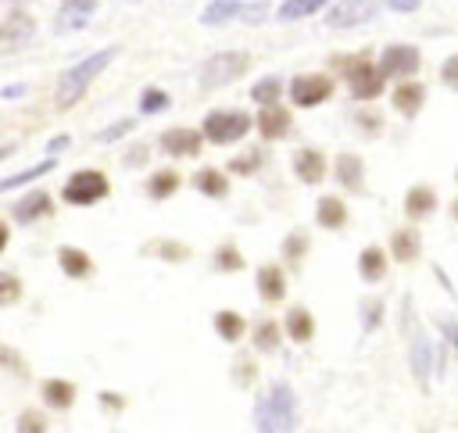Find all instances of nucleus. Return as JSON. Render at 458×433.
Returning a JSON list of instances; mask_svg holds the SVG:
<instances>
[{
    "instance_id": "nucleus-1",
    "label": "nucleus",
    "mask_w": 458,
    "mask_h": 433,
    "mask_svg": "<svg viewBox=\"0 0 458 433\" xmlns=\"http://www.w3.org/2000/svg\"><path fill=\"white\" fill-rule=\"evenodd\" d=\"M114 47H104V50H97V54H89L86 61H79L75 68H68L61 79H57V93H54V100H57V107L61 111H68V107H75L79 100H82V93L89 89V82L114 61Z\"/></svg>"
},
{
    "instance_id": "nucleus-2",
    "label": "nucleus",
    "mask_w": 458,
    "mask_h": 433,
    "mask_svg": "<svg viewBox=\"0 0 458 433\" xmlns=\"http://www.w3.org/2000/svg\"><path fill=\"white\" fill-rule=\"evenodd\" d=\"M107 193H111V183H107L104 172H97V168H79V172L68 175V183H64V190H61V200H64V204H75V208H89V204L104 200Z\"/></svg>"
},
{
    "instance_id": "nucleus-3",
    "label": "nucleus",
    "mask_w": 458,
    "mask_h": 433,
    "mask_svg": "<svg viewBox=\"0 0 458 433\" xmlns=\"http://www.w3.org/2000/svg\"><path fill=\"white\" fill-rule=\"evenodd\" d=\"M247 64H250V57L243 50H222V54H215V57H208L200 64V86L204 89L229 86L233 79H240L247 72Z\"/></svg>"
},
{
    "instance_id": "nucleus-4",
    "label": "nucleus",
    "mask_w": 458,
    "mask_h": 433,
    "mask_svg": "<svg viewBox=\"0 0 458 433\" xmlns=\"http://www.w3.org/2000/svg\"><path fill=\"white\" fill-rule=\"evenodd\" d=\"M340 68H344V75L351 82V97L354 100H376L383 93V75H379V68L372 61L347 57V61H340Z\"/></svg>"
},
{
    "instance_id": "nucleus-5",
    "label": "nucleus",
    "mask_w": 458,
    "mask_h": 433,
    "mask_svg": "<svg viewBox=\"0 0 458 433\" xmlns=\"http://www.w3.org/2000/svg\"><path fill=\"white\" fill-rule=\"evenodd\" d=\"M250 132V115L243 111H211L204 118V140L225 147V143H236Z\"/></svg>"
},
{
    "instance_id": "nucleus-6",
    "label": "nucleus",
    "mask_w": 458,
    "mask_h": 433,
    "mask_svg": "<svg viewBox=\"0 0 458 433\" xmlns=\"http://www.w3.org/2000/svg\"><path fill=\"white\" fill-rule=\"evenodd\" d=\"M265 401H268V415H272L276 433H293L297 429V394H293V386L276 383Z\"/></svg>"
},
{
    "instance_id": "nucleus-7",
    "label": "nucleus",
    "mask_w": 458,
    "mask_h": 433,
    "mask_svg": "<svg viewBox=\"0 0 458 433\" xmlns=\"http://www.w3.org/2000/svg\"><path fill=\"white\" fill-rule=\"evenodd\" d=\"M329 93H333V79L329 75H297L290 82V100L297 107H315V104L329 100Z\"/></svg>"
},
{
    "instance_id": "nucleus-8",
    "label": "nucleus",
    "mask_w": 458,
    "mask_h": 433,
    "mask_svg": "<svg viewBox=\"0 0 458 433\" xmlns=\"http://www.w3.org/2000/svg\"><path fill=\"white\" fill-rule=\"evenodd\" d=\"M419 72V50L408 47V43H394L383 50L379 57V75H415Z\"/></svg>"
},
{
    "instance_id": "nucleus-9",
    "label": "nucleus",
    "mask_w": 458,
    "mask_h": 433,
    "mask_svg": "<svg viewBox=\"0 0 458 433\" xmlns=\"http://www.w3.org/2000/svg\"><path fill=\"white\" fill-rule=\"evenodd\" d=\"M376 14V4L372 0H340L329 14H326V25L329 29H351V25H361Z\"/></svg>"
},
{
    "instance_id": "nucleus-10",
    "label": "nucleus",
    "mask_w": 458,
    "mask_h": 433,
    "mask_svg": "<svg viewBox=\"0 0 458 433\" xmlns=\"http://www.w3.org/2000/svg\"><path fill=\"white\" fill-rule=\"evenodd\" d=\"M93 11H97V0H61L57 18H54V29H57V32L86 29L89 18H93Z\"/></svg>"
},
{
    "instance_id": "nucleus-11",
    "label": "nucleus",
    "mask_w": 458,
    "mask_h": 433,
    "mask_svg": "<svg viewBox=\"0 0 458 433\" xmlns=\"http://www.w3.org/2000/svg\"><path fill=\"white\" fill-rule=\"evenodd\" d=\"M433 354L437 347L429 344L426 333H415L411 336V351H408V361H411V372L419 379V390H429V376H433Z\"/></svg>"
},
{
    "instance_id": "nucleus-12",
    "label": "nucleus",
    "mask_w": 458,
    "mask_h": 433,
    "mask_svg": "<svg viewBox=\"0 0 458 433\" xmlns=\"http://www.w3.org/2000/svg\"><path fill=\"white\" fill-rule=\"evenodd\" d=\"M161 150L175 157H193L200 150V132L197 129H165L161 132Z\"/></svg>"
},
{
    "instance_id": "nucleus-13",
    "label": "nucleus",
    "mask_w": 458,
    "mask_h": 433,
    "mask_svg": "<svg viewBox=\"0 0 458 433\" xmlns=\"http://www.w3.org/2000/svg\"><path fill=\"white\" fill-rule=\"evenodd\" d=\"M54 200H50V193L47 190H32L29 197H21L18 204H14V218L21 222V225H32V222H39V218H47L54 208H50Z\"/></svg>"
},
{
    "instance_id": "nucleus-14",
    "label": "nucleus",
    "mask_w": 458,
    "mask_h": 433,
    "mask_svg": "<svg viewBox=\"0 0 458 433\" xmlns=\"http://www.w3.org/2000/svg\"><path fill=\"white\" fill-rule=\"evenodd\" d=\"M293 172H297V179L308 183V186H311V183H322V179H326V157H322V150H311V147L297 150Z\"/></svg>"
},
{
    "instance_id": "nucleus-15",
    "label": "nucleus",
    "mask_w": 458,
    "mask_h": 433,
    "mask_svg": "<svg viewBox=\"0 0 458 433\" xmlns=\"http://www.w3.org/2000/svg\"><path fill=\"white\" fill-rule=\"evenodd\" d=\"M258 132L265 140H283L290 132V111L279 107V104H268L261 115H258Z\"/></svg>"
},
{
    "instance_id": "nucleus-16",
    "label": "nucleus",
    "mask_w": 458,
    "mask_h": 433,
    "mask_svg": "<svg viewBox=\"0 0 458 433\" xmlns=\"http://www.w3.org/2000/svg\"><path fill=\"white\" fill-rule=\"evenodd\" d=\"M57 265H61V272L72 276V279L93 276V258H89L86 250H79V247H61V250H57Z\"/></svg>"
},
{
    "instance_id": "nucleus-17",
    "label": "nucleus",
    "mask_w": 458,
    "mask_h": 433,
    "mask_svg": "<svg viewBox=\"0 0 458 433\" xmlns=\"http://www.w3.org/2000/svg\"><path fill=\"white\" fill-rule=\"evenodd\" d=\"M315 222H318L322 229H344V225H347V208H344V200H340V197H322V200L315 204Z\"/></svg>"
},
{
    "instance_id": "nucleus-18",
    "label": "nucleus",
    "mask_w": 458,
    "mask_h": 433,
    "mask_svg": "<svg viewBox=\"0 0 458 433\" xmlns=\"http://www.w3.org/2000/svg\"><path fill=\"white\" fill-rule=\"evenodd\" d=\"M258 293H261L265 301H283V293H286V276H283L279 265H261V268H258Z\"/></svg>"
},
{
    "instance_id": "nucleus-19",
    "label": "nucleus",
    "mask_w": 458,
    "mask_h": 433,
    "mask_svg": "<svg viewBox=\"0 0 458 433\" xmlns=\"http://www.w3.org/2000/svg\"><path fill=\"white\" fill-rule=\"evenodd\" d=\"M286 336L293 340V344H308L311 336H315V318H311V311L308 308H290L286 311Z\"/></svg>"
},
{
    "instance_id": "nucleus-20",
    "label": "nucleus",
    "mask_w": 458,
    "mask_h": 433,
    "mask_svg": "<svg viewBox=\"0 0 458 433\" xmlns=\"http://www.w3.org/2000/svg\"><path fill=\"white\" fill-rule=\"evenodd\" d=\"M43 404L47 408H57V412L72 408L75 404V383L72 379H47L43 383Z\"/></svg>"
},
{
    "instance_id": "nucleus-21",
    "label": "nucleus",
    "mask_w": 458,
    "mask_h": 433,
    "mask_svg": "<svg viewBox=\"0 0 458 433\" xmlns=\"http://www.w3.org/2000/svg\"><path fill=\"white\" fill-rule=\"evenodd\" d=\"M422 100H426V86H419V82H401V86L394 89V107H397L401 115H408V118L419 115Z\"/></svg>"
},
{
    "instance_id": "nucleus-22",
    "label": "nucleus",
    "mask_w": 458,
    "mask_h": 433,
    "mask_svg": "<svg viewBox=\"0 0 458 433\" xmlns=\"http://www.w3.org/2000/svg\"><path fill=\"white\" fill-rule=\"evenodd\" d=\"M358 276H361L365 283H379V279L386 276V254H383L379 247H365V250L358 254Z\"/></svg>"
},
{
    "instance_id": "nucleus-23",
    "label": "nucleus",
    "mask_w": 458,
    "mask_h": 433,
    "mask_svg": "<svg viewBox=\"0 0 458 433\" xmlns=\"http://www.w3.org/2000/svg\"><path fill=\"white\" fill-rule=\"evenodd\" d=\"M179 172L175 168H161V172H154L150 179H147V197L150 200H168L175 190H179Z\"/></svg>"
},
{
    "instance_id": "nucleus-24",
    "label": "nucleus",
    "mask_w": 458,
    "mask_h": 433,
    "mask_svg": "<svg viewBox=\"0 0 458 433\" xmlns=\"http://www.w3.org/2000/svg\"><path fill=\"white\" fill-rule=\"evenodd\" d=\"M433 208H437V193H433L429 186H411V190L404 193V211H408V218H426Z\"/></svg>"
},
{
    "instance_id": "nucleus-25",
    "label": "nucleus",
    "mask_w": 458,
    "mask_h": 433,
    "mask_svg": "<svg viewBox=\"0 0 458 433\" xmlns=\"http://www.w3.org/2000/svg\"><path fill=\"white\" fill-rule=\"evenodd\" d=\"M419 250H422V240H419L415 229H397V233L390 236V254H394L397 261H415Z\"/></svg>"
},
{
    "instance_id": "nucleus-26",
    "label": "nucleus",
    "mask_w": 458,
    "mask_h": 433,
    "mask_svg": "<svg viewBox=\"0 0 458 433\" xmlns=\"http://www.w3.org/2000/svg\"><path fill=\"white\" fill-rule=\"evenodd\" d=\"M336 179L347 186V190H361V179H365V165L358 154H340L336 157Z\"/></svg>"
},
{
    "instance_id": "nucleus-27",
    "label": "nucleus",
    "mask_w": 458,
    "mask_h": 433,
    "mask_svg": "<svg viewBox=\"0 0 458 433\" xmlns=\"http://www.w3.org/2000/svg\"><path fill=\"white\" fill-rule=\"evenodd\" d=\"M193 186H197V193H204V197H225L229 193V179L218 172V168H200L197 175H193Z\"/></svg>"
},
{
    "instance_id": "nucleus-28",
    "label": "nucleus",
    "mask_w": 458,
    "mask_h": 433,
    "mask_svg": "<svg viewBox=\"0 0 458 433\" xmlns=\"http://www.w3.org/2000/svg\"><path fill=\"white\" fill-rule=\"evenodd\" d=\"M25 39H32V18H25V14H11L7 25L0 29V47H21Z\"/></svg>"
},
{
    "instance_id": "nucleus-29",
    "label": "nucleus",
    "mask_w": 458,
    "mask_h": 433,
    "mask_svg": "<svg viewBox=\"0 0 458 433\" xmlns=\"http://www.w3.org/2000/svg\"><path fill=\"white\" fill-rule=\"evenodd\" d=\"M240 11H243L240 0H211V4L204 7L200 21H204V25H225L229 18H240Z\"/></svg>"
},
{
    "instance_id": "nucleus-30",
    "label": "nucleus",
    "mask_w": 458,
    "mask_h": 433,
    "mask_svg": "<svg viewBox=\"0 0 458 433\" xmlns=\"http://www.w3.org/2000/svg\"><path fill=\"white\" fill-rule=\"evenodd\" d=\"M215 333L222 336V340H229V344H236L240 336H243V315L240 311H215Z\"/></svg>"
},
{
    "instance_id": "nucleus-31",
    "label": "nucleus",
    "mask_w": 458,
    "mask_h": 433,
    "mask_svg": "<svg viewBox=\"0 0 458 433\" xmlns=\"http://www.w3.org/2000/svg\"><path fill=\"white\" fill-rule=\"evenodd\" d=\"M211 261H215V268H218V272H240V268L247 265L236 243H218V247H215V258H211Z\"/></svg>"
},
{
    "instance_id": "nucleus-32",
    "label": "nucleus",
    "mask_w": 458,
    "mask_h": 433,
    "mask_svg": "<svg viewBox=\"0 0 458 433\" xmlns=\"http://www.w3.org/2000/svg\"><path fill=\"white\" fill-rule=\"evenodd\" d=\"M279 93H283V79H279V75H268V79L254 82V89H250V100L268 107V104H276V100H279Z\"/></svg>"
},
{
    "instance_id": "nucleus-33",
    "label": "nucleus",
    "mask_w": 458,
    "mask_h": 433,
    "mask_svg": "<svg viewBox=\"0 0 458 433\" xmlns=\"http://www.w3.org/2000/svg\"><path fill=\"white\" fill-rule=\"evenodd\" d=\"M279 336H283L279 322H272V318L258 322V329H254V351H276L279 347Z\"/></svg>"
},
{
    "instance_id": "nucleus-34",
    "label": "nucleus",
    "mask_w": 458,
    "mask_h": 433,
    "mask_svg": "<svg viewBox=\"0 0 458 433\" xmlns=\"http://www.w3.org/2000/svg\"><path fill=\"white\" fill-rule=\"evenodd\" d=\"M322 4H326V0H283V7H279V18H283V21H297V18H308V14H315Z\"/></svg>"
},
{
    "instance_id": "nucleus-35",
    "label": "nucleus",
    "mask_w": 458,
    "mask_h": 433,
    "mask_svg": "<svg viewBox=\"0 0 458 433\" xmlns=\"http://www.w3.org/2000/svg\"><path fill=\"white\" fill-rule=\"evenodd\" d=\"M54 168V161L47 157V161H39V165H32L29 172H14V175H7V179H0V193H7V190H14V186H25L29 179H36V175H47Z\"/></svg>"
},
{
    "instance_id": "nucleus-36",
    "label": "nucleus",
    "mask_w": 458,
    "mask_h": 433,
    "mask_svg": "<svg viewBox=\"0 0 458 433\" xmlns=\"http://www.w3.org/2000/svg\"><path fill=\"white\" fill-rule=\"evenodd\" d=\"M21 297V279L14 272H0V304H14Z\"/></svg>"
},
{
    "instance_id": "nucleus-37",
    "label": "nucleus",
    "mask_w": 458,
    "mask_h": 433,
    "mask_svg": "<svg viewBox=\"0 0 458 433\" xmlns=\"http://www.w3.org/2000/svg\"><path fill=\"white\" fill-rule=\"evenodd\" d=\"M165 107H168V93L165 89H143V97H140V111L143 115H157Z\"/></svg>"
},
{
    "instance_id": "nucleus-38",
    "label": "nucleus",
    "mask_w": 458,
    "mask_h": 433,
    "mask_svg": "<svg viewBox=\"0 0 458 433\" xmlns=\"http://www.w3.org/2000/svg\"><path fill=\"white\" fill-rule=\"evenodd\" d=\"M157 258H165V261H186L190 258V247L186 243H172V240H161V243H154L150 247Z\"/></svg>"
},
{
    "instance_id": "nucleus-39",
    "label": "nucleus",
    "mask_w": 458,
    "mask_h": 433,
    "mask_svg": "<svg viewBox=\"0 0 458 433\" xmlns=\"http://www.w3.org/2000/svg\"><path fill=\"white\" fill-rule=\"evenodd\" d=\"M379 322H383V301H365L361 304V329L372 333Z\"/></svg>"
},
{
    "instance_id": "nucleus-40",
    "label": "nucleus",
    "mask_w": 458,
    "mask_h": 433,
    "mask_svg": "<svg viewBox=\"0 0 458 433\" xmlns=\"http://www.w3.org/2000/svg\"><path fill=\"white\" fill-rule=\"evenodd\" d=\"M18 433H47V419L29 408V412L18 415Z\"/></svg>"
},
{
    "instance_id": "nucleus-41",
    "label": "nucleus",
    "mask_w": 458,
    "mask_h": 433,
    "mask_svg": "<svg viewBox=\"0 0 458 433\" xmlns=\"http://www.w3.org/2000/svg\"><path fill=\"white\" fill-rule=\"evenodd\" d=\"M304 247H308V236H304V233H290V236L283 240V254H286L290 261H297V258L304 254Z\"/></svg>"
},
{
    "instance_id": "nucleus-42",
    "label": "nucleus",
    "mask_w": 458,
    "mask_h": 433,
    "mask_svg": "<svg viewBox=\"0 0 458 433\" xmlns=\"http://www.w3.org/2000/svg\"><path fill=\"white\" fill-rule=\"evenodd\" d=\"M254 426H258V433H276L272 415H268V401H265V397H258V404H254Z\"/></svg>"
},
{
    "instance_id": "nucleus-43",
    "label": "nucleus",
    "mask_w": 458,
    "mask_h": 433,
    "mask_svg": "<svg viewBox=\"0 0 458 433\" xmlns=\"http://www.w3.org/2000/svg\"><path fill=\"white\" fill-rule=\"evenodd\" d=\"M132 125H136L132 118H122L118 125H107V129H100V132H97V140H100V143H111V140H118V136L132 132Z\"/></svg>"
},
{
    "instance_id": "nucleus-44",
    "label": "nucleus",
    "mask_w": 458,
    "mask_h": 433,
    "mask_svg": "<svg viewBox=\"0 0 458 433\" xmlns=\"http://www.w3.org/2000/svg\"><path fill=\"white\" fill-rule=\"evenodd\" d=\"M0 365H7L11 372H18V376H25V361L11 351V347H0Z\"/></svg>"
},
{
    "instance_id": "nucleus-45",
    "label": "nucleus",
    "mask_w": 458,
    "mask_h": 433,
    "mask_svg": "<svg viewBox=\"0 0 458 433\" xmlns=\"http://www.w3.org/2000/svg\"><path fill=\"white\" fill-rule=\"evenodd\" d=\"M258 165H261V154L254 150V154H247V157H240V161H233L229 168H233V172H250V168H258Z\"/></svg>"
},
{
    "instance_id": "nucleus-46",
    "label": "nucleus",
    "mask_w": 458,
    "mask_h": 433,
    "mask_svg": "<svg viewBox=\"0 0 458 433\" xmlns=\"http://www.w3.org/2000/svg\"><path fill=\"white\" fill-rule=\"evenodd\" d=\"M240 18H243V21H261V18H265V4H243Z\"/></svg>"
},
{
    "instance_id": "nucleus-47",
    "label": "nucleus",
    "mask_w": 458,
    "mask_h": 433,
    "mask_svg": "<svg viewBox=\"0 0 458 433\" xmlns=\"http://www.w3.org/2000/svg\"><path fill=\"white\" fill-rule=\"evenodd\" d=\"M358 122H361V132H372V136L383 129V125H379V122H383L379 115H358Z\"/></svg>"
},
{
    "instance_id": "nucleus-48",
    "label": "nucleus",
    "mask_w": 458,
    "mask_h": 433,
    "mask_svg": "<svg viewBox=\"0 0 458 433\" xmlns=\"http://www.w3.org/2000/svg\"><path fill=\"white\" fill-rule=\"evenodd\" d=\"M100 404H107V408H114V412H122V408H125V397H122V394L104 390V394H100Z\"/></svg>"
},
{
    "instance_id": "nucleus-49",
    "label": "nucleus",
    "mask_w": 458,
    "mask_h": 433,
    "mask_svg": "<svg viewBox=\"0 0 458 433\" xmlns=\"http://www.w3.org/2000/svg\"><path fill=\"white\" fill-rule=\"evenodd\" d=\"M454 72H458V57H447L444 61V82L447 86H454Z\"/></svg>"
},
{
    "instance_id": "nucleus-50",
    "label": "nucleus",
    "mask_w": 458,
    "mask_h": 433,
    "mask_svg": "<svg viewBox=\"0 0 458 433\" xmlns=\"http://www.w3.org/2000/svg\"><path fill=\"white\" fill-rule=\"evenodd\" d=\"M68 143H72V136H54V140L47 143V150H50V157H54V154H61V150H64Z\"/></svg>"
},
{
    "instance_id": "nucleus-51",
    "label": "nucleus",
    "mask_w": 458,
    "mask_h": 433,
    "mask_svg": "<svg viewBox=\"0 0 458 433\" xmlns=\"http://www.w3.org/2000/svg\"><path fill=\"white\" fill-rule=\"evenodd\" d=\"M394 11H415L419 7V0H386Z\"/></svg>"
},
{
    "instance_id": "nucleus-52",
    "label": "nucleus",
    "mask_w": 458,
    "mask_h": 433,
    "mask_svg": "<svg viewBox=\"0 0 458 433\" xmlns=\"http://www.w3.org/2000/svg\"><path fill=\"white\" fill-rule=\"evenodd\" d=\"M7 240H11V233H7V225H4V222H0V254H4V250H7Z\"/></svg>"
},
{
    "instance_id": "nucleus-53",
    "label": "nucleus",
    "mask_w": 458,
    "mask_h": 433,
    "mask_svg": "<svg viewBox=\"0 0 458 433\" xmlns=\"http://www.w3.org/2000/svg\"><path fill=\"white\" fill-rule=\"evenodd\" d=\"M11 150H14V147H0V161H4V157H7Z\"/></svg>"
}]
</instances>
